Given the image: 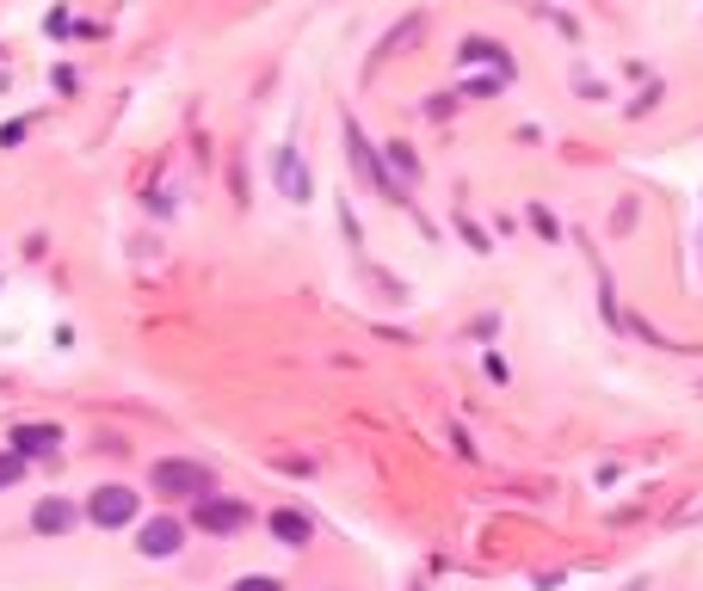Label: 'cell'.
Returning a JSON list of instances; mask_svg holds the SVG:
<instances>
[{"instance_id": "1", "label": "cell", "mask_w": 703, "mask_h": 591, "mask_svg": "<svg viewBox=\"0 0 703 591\" xmlns=\"http://www.w3.org/2000/svg\"><path fill=\"white\" fill-rule=\"evenodd\" d=\"M148 486H155L160 500H204V493H216L211 469L204 462H186V456H167L148 469Z\"/></svg>"}, {"instance_id": "2", "label": "cell", "mask_w": 703, "mask_h": 591, "mask_svg": "<svg viewBox=\"0 0 703 591\" xmlns=\"http://www.w3.org/2000/svg\"><path fill=\"white\" fill-rule=\"evenodd\" d=\"M345 148H352V167L364 173V179L377 185V197H389V204H408V197H401V179H389V167H383V155H377L371 142H364V130L352 118H345Z\"/></svg>"}, {"instance_id": "3", "label": "cell", "mask_w": 703, "mask_h": 591, "mask_svg": "<svg viewBox=\"0 0 703 591\" xmlns=\"http://www.w3.org/2000/svg\"><path fill=\"white\" fill-rule=\"evenodd\" d=\"M136 512H143V500H136L130 486H94V500H87V518H94L99 530H124V524H136Z\"/></svg>"}, {"instance_id": "4", "label": "cell", "mask_w": 703, "mask_h": 591, "mask_svg": "<svg viewBox=\"0 0 703 591\" xmlns=\"http://www.w3.org/2000/svg\"><path fill=\"white\" fill-rule=\"evenodd\" d=\"M198 512H192V524L211 530V536H235L241 524H247V505L241 500H216V493H204V500H192Z\"/></svg>"}, {"instance_id": "5", "label": "cell", "mask_w": 703, "mask_h": 591, "mask_svg": "<svg viewBox=\"0 0 703 591\" xmlns=\"http://www.w3.org/2000/svg\"><path fill=\"white\" fill-rule=\"evenodd\" d=\"M136 549H143L148 561H167V554L186 549V524H179V518H148V524L136 530Z\"/></svg>"}, {"instance_id": "6", "label": "cell", "mask_w": 703, "mask_h": 591, "mask_svg": "<svg viewBox=\"0 0 703 591\" xmlns=\"http://www.w3.org/2000/svg\"><path fill=\"white\" fill-rule=\"evenodd\" d=\"M272 179H279V191L291 197V204H309V197H315V185H309V173H303V155H296L291 142L272 155Z\"/></svg>"}, {"instance_id": "7", "label": "cell", "mask_w": 703, "mask_h": 591, "mask_svg": "<svg viewBox=\"0 0 703 591\" xmlns=\"http://www.w3.org/2000/svg\"><path fill=\"white\" fill-rule=\"evenodd\" d=\"M56 444H62V432H56V425H13V456H26V462L56 456Z\"/></svg>"}, {"instance_id": "8", "label": "cell", "mask_w": 703, "mask_h": 591, "mask_svg": "<svg viewBox=\"0 0 703 591\" xmlns=\"http://www.w3.org/2000/svg\"><path fill=\"white\" fill-rule=\"evenodd\" d=\"M75 505L68 500H38V512H31V530H38V536H68V530H75Z\"/></svg>"}, {"instance_id": "9", "label": "cell", "mask_w": 703, "mask_h": 591, "mask_svg": "<svg viewBox=\"0 0 703 591\" xmlns=\"http://www.w3.org/2000/svg\"><path fill=\"white\" fill-rule=\"evenodd\" d=\"M457 56H463V68H469V62H488L494 75H506V80H512V56H506L494 38H463V43H457Z\"/></svg>"}, {"instance_id": "10", "label": "cell", "mask_w": 703, "mask_h": 591, "mask_svg": "<svg viewBox=\"0 0 703 591\" xmlns=\"http://www.w3.org/2000/svg\"><path fill=\"white\" fill-rule=\"evenodd\" d=\"M266 524H272V536H279L284 549H309V542H315V524H309L303 512H272Z\"/></svg>"}, {"instance_id": "11", "label": "cell", "mask_w": 703, "mask_h": 591, "mask_svg": "<svg viewBox=\"0 0 703 591\" xmlns=\"http://www.w3.org/2000/svg\"><path fill=\"white\" fill-rule=\"evenodd\" d=\"M408 38H420V19H401V26L389 31L383 43H377V62H383V56H396V50H401V43H408Z\"/></svg>"}, {"instance_id": "12", "label": "cell", "mask_w": 703, "mask_h": 591, "mask_svg": "<svg viewBox=\"0 0 703 591\" xmlns=\"http://www.w3.org/2000/svg\"><path fill=\"white\" fill-rule=\"evenodd\" d=\"M389 167H396L401 179H413V173H420V155H413L408 142H389Z\"/></svg>"}, {"instance_id": "13", "label": "cell", "mask_w": 703, "mask_h": 591, "mask_svg": "<svg viewBox=\"0 0 703 591\" xmlns=\"http://www.w3.org/2000/svg\"><path fill=\"white\" fill-rule=\"evenodd\" d=\"M26 481V456H13V450H7V456H0V493H7V486H19Z\"/></svg>"}, {"instance_id": "14", "label": "cell", "mask_w": 703, "mask_h": 591, "mask_svg": "<svg viewBox=\"0 0 703 591\" xmlns=\"http://www.w3.org/2000/svg\"><path fill=\"white\" fill-rule=\"evenodd\" d=\"M228 591H284V579H272V573H247V579H235Z\"/></svg>"}]
</instances>
